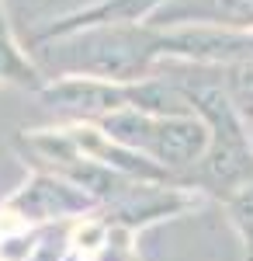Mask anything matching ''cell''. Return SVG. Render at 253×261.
I'll use <instances>...</instances> for the list:
<instances>
[{"mask_svg":"<svg viewBox=\"0 0 253 261\" xmlns=\"http://www.w3.org/2000/svg\"><path fill=\"white\" fill-rule=\"evenodd\" d=\"M45 81L56 77H94L108 84H139L153 77L160 63V28H80L59 39L31 45Z\"/></svg>","mask_w":253,"mask_h":261,"instance_id":"obj_1","label":"cell"},{"mask_svg":"<svg viewBox=\"0 0 253 261\" xmlns=\"http://www.w3.org/2000/svg\"><path fill=\"white\" fill-rule=\"evenodd\" d=\"M115 143L160 164L163 171H184L208 153V125L201 115H149L142 108H121L98 122Z\"/></svg>","mask_w":253,"mask_h":261,"instance_id":"obj_2","label":"cell"},{"mask_svg":"<svg viewBox=\"0 0 253 261\" xmlns=\"http://www.w3.org/2000/svg\"><path fill=\"white\" fill-rule=\"evenodd\" d=\"M160 60H180L195 66H233L253 60V32L222 24H177L160 28Z\"/></svg>","mask_w":253,"mask_h":261,"instance_id":"obj_3","label":"cell"},{"mask_svg":"<svg viewBox=\"0 0 253 261\" xmlns=\"http://www.w3.org/2000/svg\"><path fill=\"white\" fill-rule=\"evenodd\" d=\"M24 226L35 223H59V220H83L98 209V202L87 192H80L77 185L59 178L52 171H39L35 178H28L11 199L4 202Z\"/></svg>","mask_w":253,"mask_h":261,"instance_id":"obj_4","label":"cell"},{"mask_svg":"<svg viewBox=\"0 0 253 261\" xmlns=\"http://www.w3.org/2000/svg\"><path fill=\"white\" fill-rule=\"evenodd\" d=\"M39 98L49 108L62 112L70 122H101L111 112L132 108L129 84H108V81H94V77H56V81H45Z\"/></svg>","mask_w":253,"mask_h":261,"instance_id":"obj_5","label":"cell"},{"mask_svg":"<svg viewBox=\"0 0 253 261\" xmlns=\"http://www.w3.org/2000/svg\"><path fill=\"white\" fill-rule=\"evenodd\" d=\"M177 24H222L253 32V0H170L149 21V28Z\"/></svg>","mask_w":253,"mask_h":261,"instance_id":"obj_6","label":"cell"},{"mask_svg":"<svg viewBox=\"0 0 253 261\" xmlns=\"http://www.w3.org/2000/svg\"><path fill=\"white\" fill-rule=\"evenodd\" d=\"M0 84H18L31 91H42V84H45V73L35 63L31 49L14 32H0Z\"/></svg>","mask_w":253,"mask_h":261,"instance_id":"obj_7","label":"cell"},{"mask_svg":"<svg viewBox=\"0 0 253 261\" xmlns=\"http://www.w3.org/2000/svg\"><path fill=\"white\" fill-rule=\"evenodd\" d=\"M218 77H222V87H226V94L233 101V108L239 112V119L253 122V60L222 66Z\"/></svg>","mask_w":253,"mask_h":261,"instance_id":"obj_8","label":"cell"},{"mask_svg":"<svg viewBox=\"0 0 253 261\" xmlns=\"http://www.w3.org/2000/svg\"><path fill=\"white\" fill-rule=\"evenodd\" d=\"M226 213H229V223L236 226L239 241L246 247V258L253 261V181L236 188L233 195H226Z\"/></svg>","mask_w":253,"mask_h":261,"instance_id":"obj_9","label":"cell"},{"mask_svg":"<svg viewBox=\"0 0 253 261\" xmlns=\"http://www.w3.org/2000/svg\"><path fill=\"white\" fill-rule=\"evenodd\" d=\"M83 261H139L136 230H129V226H121V223L108 220V237H104V244Z\"/></svg>","mask_w":253,"mask_h":261,"instance_id":"obj_10","label":"cell"},{"mask_svg":"<svg viewBox=\"0 0 253 261\" xmlns=\"http://www.w3.org/2000/svg\"><path fill=\"white\" fill-rule=\"evenodd\" d=\"M0 32H14V24L7 18V0H0Z\"/></svg>","mask_w":253,"mask_h":261,"instance_id":"obj_11","label":"cell"},{"mask_svg":"<svg viewBox=\"0 0 253 261\" xmlns=\"http://www.w3.org/2000/svg\"><path fill=\"white\" fill-rule=\"evenodd\" d=\"M250 143H253V129H250Z\"/></svg>","mask_w":253,"mask_h":261,"instance_id":"obj_12","label":"cell"}]
</instances>
